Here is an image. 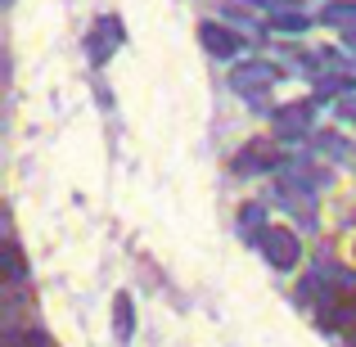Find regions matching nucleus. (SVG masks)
Here are the masks:
<instances>
[{
  "mask_svg": "<svg viewBox=\"0 0 356 347\" xmlns=\"http://www.w3.org/2000/svg\"><path fill=\"white\" fill-rule=\"evenodd\" d=\"M257 243H261V252H266V261H270V266H280V271H293L298 261H302V243H298V234L284 230V226L261 230Z\"/></svg>",
  "mask_w": 356,
  "mask_h": 347,
  "instance_id": "f257e3e1",
  "label": "nucleus"
},
{
  "mask_svg": "<svg viewBox=\"0 0 356 347\" xmlns=\"http://www.w3.org/2000/svg\"><path fill=\"white\" fill-rule=\"evenodd\" d=\"M270 167H280V145H275V140H252V145L235 158V172H239V176L270 172Z\"/></svg>",
  "mask_w": 356,
  "mask_h": 347,
  "instance_id": "f03ea898",
  "label": "nucleus"
},
{
  "mask_svg": "<svg viewBox=\"0 0 356 347\" xmlns=\"http://www.w3.org/2000/svg\"><path fill=\"white\" fill-rule=\"evenodd\" d=\"M199 41L208 45V50L217 54V59H235V54L243 50V41H239L235 32H226L221 23H203V27H199Z\"/></svg>",
  "mask_w": 356,
  "mask_h": 347,
  "instance_id": "7ed1b4c3",
  "label": "nucleus"
},
{
  "mask_svg": "<svg viewBox=\"0 0 356 347\" xmlns=\"http://www.w3.org/2000/svg\"><path fill=\"white\" fill-rule=\"evenodd\" d=\"M321 312H325V316H321L325 330H343V325H356V293H339V298H330Z\"/></svg>",
  "mask_w": 356,
  "mask_h": 347,
  "instance_id": "20e7f679",
  "label": "nucleus"
},
{
  "mask_svg": "<svg viewBox=\"0 0 356 347\" xmlns=\"http://www.w3.org/2000/svg\"><path fill=\"white\" fill-rule=\"evenodd\" d=\"M275 77H280V72L270 68V63H252V68H235L230 86H235V90H252V95H257V90H266Z\"/></svg>",
  "mask_w": 356,
  "mask_h": 347,
  "instance_id": "39448f33",
  "label": "nucleus"
},
{
  "mask_svg": "<svg viewBox=\"0 0 356 347\" xmlns=\"http://www.w3.org/2000/svg\"><path fill=\"white\" fill-rule=\"evenodd\" d=\"M275 127H280V136H302V131H312V104L280 108V113H275Z\"/></svg>",
  "mask_w": 356,
  "mask_h": 347,
  "instance_id": "423d86ee",
  "label": "nucleus"
},
{
  "mask_svg": "<svg viewBox=\"0 0 356 347\" xmlns=\"http://www.w3.org/2000/svg\"><path fill=\"white\" fill-rule=\"evenodd\" d=\"M113 45H118V18H104V23H99V32L90 36V59H95V63H104Z\"/></svg>",
  "mask_w": 356,
  "mask_h": 347,
  "instance_id": "0eeeda50",
  "label": "nucleus"
},
{
  "mask_svg": "<svg viewBox=\"0 0 356 347\" xmlns=\"http://www.w3.org/2000/svg\"><path fill=\"white\" fill-rule=\"evenodd\" d=\"M113 330H118V343H131V330H136L131 293H118V298H113Z\"/></svg>",
  "mask_w": 356,
  "mask_h": 347,
  "instance_id": "6e6552de",
  "label": "nucleus"
},
{
  "mask_svg": "<svg viewBox=\"0 0 356 347\" xmlns=\"http://www.w3.org/2000/svg\"><path fill=\"white\" fill-rule=\"evenodd\" d=\"M325 23L352 27V23H356V0H334V5H325Z\"/></svg>",
  "mask_w": 356,
  "mask_h": 347,
  "instance_id": "1a4fd4ad",
  "label": "nucleus"
},
{
  "mask_svg": "<svg viewBox=\"0 0 356 347\" xmlns=\"http://www.w3.org/2000/svg\"><path fill=\"white\" fill-rule=\"evenodd\" d=\"M275 27H280V32H302L307 18H302V14H280V18H275Z\"/></svg>",
  "mask_w": 356,
  "mask_h": 347,
  "instance_id": "9d476101",
  "label": "nucleus"
},
{
  "mask_svg": "<svg viewBox=\"0 0 356 347\" xmlns=\"http://www.w3.org/2000/svg\"><path fill=\"white\" fill-rule=\"evenodd\" d=\"M348 343H352V347H356V325H352V334H348Z\"/></svg>",
  "mask_w": 356,
  "mask_h": 347,
  "instance_id": "9b49d317",
  "label": "nucleus"
}]
</instances>
